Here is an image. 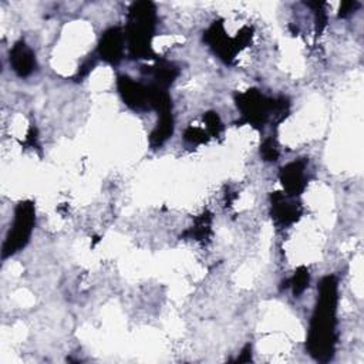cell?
I'll list each match as a JSON object with an SVG mask.
<instances>
[{
    "label": "cell",
    "mask_w": 364,
    "mask_h": 364,
    "mask_svg": "<svg viewBox=\"0 0 364 364\" xmlns=\"http://www.w3.org/2000/svg\"><path fill=\"white\" fill-rule=\"evenodd\" d=\"M309 8L315 11V20H316V33L322 35L327 25V15L324 12V4L323 2H313V4H306Z\"/></svg>",
    "instance_id": "2e32d148"
},
{
    "label": "cell",
    "mask_w": 364,
    "mask_h": 364,
    "mask_svg": "<svg viewBox=\"0 0 364 364\" xmlns=\"http://www.w3.org/2000/svg\"><path fill=\"white\" fill-rule=\"evenodd\" d=\"M235 102L242 114L238 126L249 124L255 128H263L270 120L277 124L282 123L291 111V103L286 97L269 99L255 88L236 95Z\"/></svg>",
    "instance_id": "7a4b0ae2"
},
{
    "label": "cell",
    "mask_w": 364,
    "mask_h": 364,
    "mask_svg": "<svg viewBox=\"0 0 364 364\" xmlns=\"http://www.w3.org/2000/svg\"><path fill=\"white\" fill-rule=\"evenodd\" d=\"M174 134V117L172 113L158 114V123L150 137V145L152 148L162 147Z\"/></svg>",
    "instance_id": "7c38bea8"
},
{
    "label": "cell",
    "mask_w": 364,
    "mask_h": 364,
    "mask_svg": "<svg viewBox=\"0 0 364 364\" xmlns=\"http://www.w3.org/2000/svg\"><path fill=\"white\" fill-rule=\"evenodd\" d=\"M95 66H96V60H87L81 67H80V70H78V74H77V78H83V77H85L91 70L95 68Z\"/></svg>",
    "instance_id": "44dd1931"
},
{
    "label": "cell",
    "mask_w": 364,
    "mask_h": 364,
    "mask_svg": "<svg viewBox=\"0 0 364 364\" xmlns=\"http://www.w3.org/2000/svg\"><path fill=\"white\" fill-rule=\"evenodd\" d=\"M337 289L336 277H326L319 284V298L310 322L308 336V350L313 358L327 363L333 358L336 350V310H337Z\"/></svg>",
    "instance_id": "6da1fadb"
},
{
    "label": "cell",
    "mask_w": 364,
    "mask_h": 364,
    "mask_svg": "<svg viewBox=\"0 0 364 364\" xmlns=\"http://www.w3.org/2000/svg\"><path fill=\"white\" fill-rule=\"evenodd\" d=\"M204 121L207 124V130H208V134L211 137H218L221 133H222V121H221V117L218 116V113L215 111H210L204 116Z\"/></svg>",
    "instance_id": "e0dca14e"
},
{
    "label": "cell",
    "mask_w": 364,
    "mask_h": 364,
    "mask_svg": "<svg viewBox=\"0 0 364 364\" xmlns=\"http://www.w3.org/2000/svg\"><path fill=\"white\" fill-rule=\"evenodd\" d=\"M142 73L154 78V84L168 88L179 74V68L166 60H158L151 67H142Z\"/></svg>",
    "instance_id": "8fae6325"
},
{
    "label": "cell",
    "mask_w": 364,
    "mask_h": 364,
    "mask_svg": "<svg viewBox=\"0 0 364 364\" xmlns=\"http://www.w3.org/2000/svg\"><path fill=\"white\" fill-rule=\"evenodd\" d=\"M260 155L265 161L275 162L279 158V148L275 138H266L260 147Z\"/></svg>",
    "instance_id": "9a60e30c"
},
{
    "label": "cell",
    "mask_w": 364,
    "mask_h": 364,
    "mask_svg": "<svg viewBox=\"0 0 364 364\" xmlns=\"http://www.w3.org/2000/svg\"><path fill=\"white\" fill-rule=\"evenodd\" d=\"M306 166H308L306 159H298L281 169L279 178L288 195L299 197L305 191L308 186Z\"/></svg>",
    "instance_id": "ba28073f"
},
{
    "label": "cell",
    "mask_w": 364,
    "mask_h": 364,
    "mask_svg": "<svg viewBox=\"0 0 364 364\" xmlns=\"http://www.w3.org/2000/svg\"><path fill=\"white\" fill-rule=\"evenodd\" d=\"M212 215L210 212H204L195 219V224L193 228H190L187 232H184L182 238H190L194 241H207L210 239L212 233Z\"/></svg>",
    "instance_id": "4fadbf2b"
},
{
    "label": "cell",
    "mask_w": 364,
    "mask_h": 364,
    "mask_svg": "<svg viewBox=\"0 0 364 364\" xmlns=\"http://www.w3.org/2000/svg\"><path fill=\"white\" fill-rule=\"evenodd\" d=\"M204 42L212 49V51L226 64H232L241 47L238 46L235 37H229L225 32L224 23L221 20L214 22L212 26L204 33Z\"/></svg>",
    "instance_id": "5b68a950"
},
{
    "label": "cell",
    "mask_w": 364,
    "mask_h": 364,
    "mask_svg": "<svg viewBox=\"0 0 364 364\" xmlns=\"http://www.w3.org/2000/svg\"><path fill=\"white\" fill-rule=\"evenodd\" d=\"M11 66L19 77H29L36 70V57L32 49L23 42H18L11 50Z\"/></svg>",
    "instance_id": "30bf717a"
},
{
    "label": "cell",
    "mask_w": 364,
    "mask_h": 364,
    "mask_svg": "<svg viewBox=\"0 0 364 364\" xmlns=\"http://www.w3.org/2000/svg\"><path fill=\"white\" fill-rule=\"evenodd\" d=\"M157 26V9L152 2H135L128 11L126 39L131 59H154L151 42Z\"/></svg>",
    "instance_id": "3957f363"
},
{
    "label": "cell",
    "mask_w": 364,
    "mask_h": 364,
    "mask_svg": "<svg viewBox=\"0 0 364 364\" xmlns=\"http://www.w3.org/2000/svg\"><path fill=\"white\" fill-rule=\"evenodd\" d=\"M293 198L295 197H291L288 194L285 195L284 193L272 194L270 215L278 226H282V228L291 226L301 219L303 210L301 204Z\"/></svg>",
    "instance_id": "8992f818"
},
{
    "label": "cell",
    "mask_w": 364,
    "mask_h": 364,
    "mask_svg": "<svg viewBox=\"0 0 364 364\" xmlns=\"http://www.w3.org/2000/svg\"><path fill=\"white\" fill-rule=\"evenodd\" d=\"M26 147H30V148H39V137H37V128L35 126L30 127L29 133H28V138H26V142H25Z\"/></svg>",
    "instance_id": "ffe728a7"
},
{
    "label": "cell",
    "mask_w": 364,
    "mask_h": 364,
    "mask_svg": "<svg viewBox=\"0 0 364 364\" xmlns=\"http://www.w3.org/2000/svg\"><path fill=\"white\" fill-rule=\"evenodd\" d=\"M117 87L123 102L133 110L144 111L150 110L148 85L137 83L128 75H120L117 80Z\"/></svg>",
    "instance_id": "52a82bcc"
},
{
    "label": "cell",
    "mask_w": 364,
    "mask_h": 364,
    "mask_svg": "<svg viewBox=\"0 0 364 364\" xmlns=\"http://www.w3.org/2000/svg\"><path fill=\"white\" fill-rule=\"evenodd\" d=\"M184 140L187 142H191V144H205L208 142L210 140V134L205 133L202 128H198V127H190L186 130L184 133Z\"/></svg>",
    "instance_id": "ac0fdd59"
},
{
    "label": "cell",
    "mask_w": 364,
    "mask_h": 364,
    "mask_svg": "<svg viewBox=\"0 0 364 364\" xmlns=\"http://www.w3.org/2000/svg\"><path fill=\"white\" fill-rule=\"evenodd\" d=\"M126 35L121 28L116 26L104 32L99 43V56L109 64L116 66L121 61L124 54Z\"/></svg>",
    "instance_id": "9c48e42d"
},
{
    "label": "cell",
    "mask_w": 364,
    "mask_h": 364,
    "mask_svg": "<svg viewBox=\"0 0 364 364\" xmlns=\"http://www.w3.org/2000/svg\"><path fill=\"white\" fill-rule=\"evenodd\" d=\"M35 222H36L35 204L32 201L20 202L16 207L13 225L4 243L2 255L5 259L18 253L29 243V239L35 228Z\"/></svg>",
    "instance_id": "277c9868"
},
{
    "label": "cell",
    "mask_w": 364,
    "mask_h": 364,
    "mask_svg": "<svg viewBox=\"0 0 364 364\" xmlns=\"http://www.w3.org/2000/svg\"><path fill=\"white\" fill-rule=\"evenodd\" d=\"M309 282H310V275H309V270L306 266H301L296 272L292 279L284 282L282 289L285 288H292L293 291V296L295 298H301V295L309 288Z\"/></svg>",
    "instance_id": "5bb4252c"
},
{
    "label": "cell",
    "mask_w": 364,
    "mask_h": 364,
    "mask_svg": "<svg viewBox=\"0 0 364 364\" xmlns=\"http://www.w3.org/2000/svg\"><path fill=\"white\" fill-rule=\"evenodd\" d=\"M252 360V346L246 344L241 353V356L236 358V363H249Z\"/></svg>",
    "instance_id": "7402d4cb"
},
{
    "label": "cell",
    "mask_w": 364,
    "mask_h": 364,
    "mask_svg": "<svg viewBox=\"0 0 364 364\" xmlns=\"http://www.w3.org/2000/svg\"><path fill=\"white\" fill-rule=\"evenodd\" d=\"M358 6H360V4L356 2V0H347V2H343L341 6H340L339 18H347V16L351 15Z\"/></svg>",
    "instance_id": "d6986e66"
}]
</instances>
